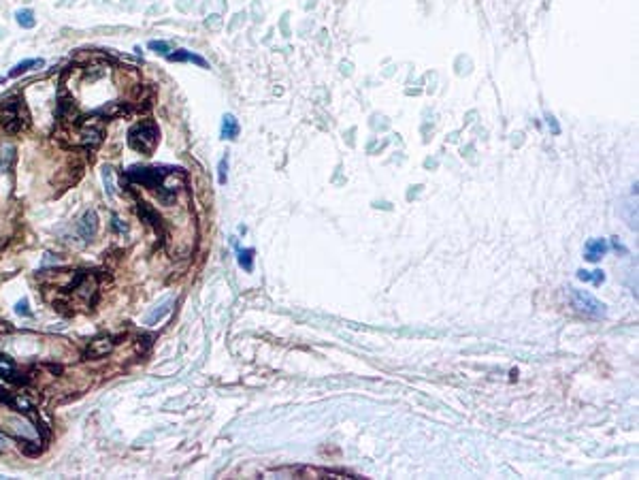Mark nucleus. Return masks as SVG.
Listing matches in <instances>:
<instances>
[{
    "label": "nucleus",
    "mask_w": 639,
    "mask_h": 480,
    "mask_svg": "<svg viewBox=\"0 0 639 480\" xmlns=\"http://www.w3.org/2000/svg\"><path fill=\"white\" fill-rule=\"evenodd\" d=\"M607 250H609V246H607L605 239H590L586 244V258L590 262H597L599 258H603L607 254Z\"/></svg>",
    "instance_id": "obj_6"
},
{
    "label": "nucleus",
    "mask_w": 639,
    "mask_h": 480,
    "mask_svg": "<svg viewBox=\"0 0 639 480\" xmlns=\"http://www.w3.org/2000/svg\"><path fill=\"white\" fill-rule=\"evenodd\" d=\"M571 299H573V307H575L577 311H582V314L593 316V318H603V316H605V305H603L601 301H597V299L590 295V293H586V291H573Z\"/></svg>",
    "instance_id": "obj_3"
},
{
    "label": "nucleus",
    "mask_w": 639,
    "mask_h": 480,
    "mask_svg": "<svg viewBox=\"0 0 639 480\" xmlns=\"http://www.w3.org/2000/svg\"><path fill=\"white\" fill-rule=\"evenodd\" d=\"M166 58L173 60V62H196L198 66H207V62H205L200 56L192 54V52H186V50H177L175 54H166Z\"/></svg>",
    "instance_id": "obj_8"
},
{
    "label": "nucleus",
    "mask_w": 639,
    "mask_h": 480,
    "mask_svg": "<svg viewBox=\"0 0 639 480\" xmlns=\"http://www.w3.org/2000/svg\"><path fill=\"white\" fill-rule=\"evenodd\" d=\"M0 378H5V380H9V382H19V380H21L15 363L11 361L9 356H3V354H0Z\"/></svg>",
    "instance_id": "obj_7"
},
{
    "label": "nucleus",
    "mask_w": 639,
    "mask_h": 480,
    "mask_svg": "<svg viewBox=\"0 0 639 480\" xmlns=\"http://www.w3.org/2000/svg\"><path fill=\"white\" fill-rule=\"evenodd\" d=\"M34 66H43V60H23V62H19V64H15L13 68L9 70V77H19L21 73H26V70H30V68H34Z\"/></svg>",
    "instance_id": "obj_10"
},
{
    "label": "nucleus",
    "mask_w": 639,
    "mask_h": 480,
    "mask_svg": "<svg viewBox=\"0 0 639 480\" xmlns=\"http://www.w3.org/2000/svg\"><path fill=\"white\" fill-rule=\"evenodd\" d=\"M577 278L584 280V282H595V284H601L603 280H605V275H603L601 271H584V269H580V271H577Z\"/></svg>",
    "instance_id": "obj_14"
},
{
    "label": "nucleus",
    "mask_w": 639,
    "mask_h": 480,
    "mask_svg": "<svg viewBox=\"0 0 639 480\" xmlns=\"http://www.w3.org/2000/svg\"><path fill=\"white\" fill-rule=\"evenodd\" d=\"M113 346H115L113 338H109V335H100V338H96V340L88 346V356H92V358L107 356V354L113 350Z\"/></svg>",
    "instance_id": "obj_5"
},
{
    "label": "nucleus",
    "mask_w": 639,
    "mask_h": 480,
    "mask_svg": "<svg viewBox=\"0 0 639 480\" xmlns=\"http://www.w3.org/2000/svg\"><path fill=\"white\" fill-rule=\"evenodd\" d=\"M3 124L9 133H17V130H21L28 124V113L21 101L13 99L3 107Z\"/></svg>",
    "instance_id": "obj_2"
},
{
    "label": "nucleus",
    "mask_w": 639,
    "mask_h": 480,
    "mask_svg": "<svg viewBox=\"0 0 639 480\" xmlns=\"http://www.w3.org/2000/svg\"><path fill=\"white\" fill-rule=\"evenodd\" d=\"M77 231H79V235H81L83 239H86V242H90V239L96 235V231H98V215H96L94 209H90V211L83 213L81 222L77 224Z\"/></svg>",
    "instance_id": "obj_4"
},
{
    "label": "nucleus",
    "mask_w": 639,
    "mask_h": 480,
    "mask_svg": "<svg viewBox=\"0 0 639 480\" xmlns=\"http://www.w3.org/2000/svg\"><path fill=\"white\" fill-rule=\"evenodd\" d=\"M15 19H17V23L21 28H32L34 26V13L30 9H21V11H17L15 13Z\"/></svg>",
    "instance_id": "obj_12"
},
{
    "label": "nucleus",
    "mask_w": 639,
    "mask_h": 480,
    "mask_svg": "<svg viewBox=\"0 0 639 480\" xmlns=\"http://www.w3.org/2000/svg\"><path fill=\"white\" fill-rule=\"evenodd\" d=\"M149 50L158 52V54H168V43H164V41H149Z\"/></svg>",
    "instance_id": "obj_16"
},
{
    "label": "nucleus",
    "mask_w": 639,
    "mask_h": 480,
    "mask_svg": "<svg viewBox=\"0 0 639 480\" xmlns=\"http://www.w3.org/2000/svg\"><path fill=\"white\" fill-rule=\"evenodd\" d=\"M17 314L30 316V311H28V301H26V299H23V301H19V303H17Z\"/></svg>",
    "instance_id": "obj_18"
},
{
    "label": "nucleus",
    "mask_w": 639,
    "mask_h": 480,
    "mask_svg": "<svg viewBox=\"0 0 639 480\" xmlns=\"http://www.w3.org/2000/svg\"><path fill=\"white\" fill-rule=\"evenodd\" d=\"M168 303H171V297H166V299H164V303H160V305L156 307V309L151 311V314H149V316L145 318V322H147V325H154L156 320H160V318H162V316L166 314V311H168Z\"/></svg>",
    "instance_id": "obj_13"
},
{
    "label": "nucleus",
    "mask_w": 639,
    "mask_h": 480,
    "mask_svg": "<svg viewBox=\"0 0 639 480\" xmlns=\"http://www.w3.org/2000/svg\"><path fill=\"white\" fill-rule=\"evenodd\" d=\"M103 182H105V190H107V195L109 197H113V175H111V169L109 166H105L103 169Z\"/></svg>",
    "instance_id": "obj_15"
},
{
    "label": "nucleus",
    "mask_w": 639,
    "mask_h": 480,
    "mask_svg": "<svg viewBox=\"0 0 639 480\" xmlns=\"http://www.w3.org/2000/svg\"><path fill=\"white\" fill-rule=\"evenodd\" d=\"M226 169H228V160L224 158L220 162V184H226Z\"/></svg>",
    "instance_id": "obj_17"
},
{
    "label": "nucleus",
    "mask_w": 639,
    "mask_h": 480,
    "mask_svg": "<svg viewBox=\"0 0 639 480\" xmlns=\"http://www.w3.org/2000/svg\"><path fill=\"white\" fill-rule=\"evenodd\" d=\"M239 265L243 267L245 271H251L254 269V250L247 248V250H239Z\"/></svg>",
    "instance_id": "obj_11"
},
{
    "label": "nucleus",
    "mask_w": 639,
    "mask_h": 480,
    "mask_svg": "<svg viewBox=\"0 0 639 480\" xmlns=\"http://www.w3.org/2000/svg\"><path fill=\"white\" fill-rule=\"evenodd\" d=\"M158 126L154 122H141V124H135L130 128L128 133V143L132 150H137L141 154L149 156L156 146H158Z\"/></svg>",
    "instance_id": "obj_1"
},
{
    "label": "nucleus",
    "mask_w": 639,
    "mask_h": 480,
    "mask_svg": "<svg viewBox=\"0 0 639 480\" xmlns=\"http://www.w3.org/2000/svg\"><path fill=\"white\" fill-rule=\"evenodd\" d=\"M239 135V122L233 113H226L222 119V137L224 139H237Z\"/></svg>",
    "instance_id": "obj_9"
}]
</instances>
